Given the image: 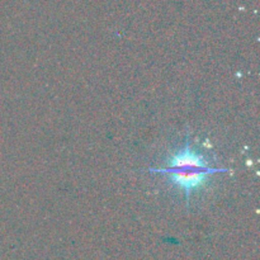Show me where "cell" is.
Segmentation results:
<instances>
[{"mask_svg": "<svg viewBox=\"0 0 260 260\" xmlns=\"http://www.w3.org/2000/svg\"><path fill=\"white\" fill-rule=\"evenodd\" d=\"M228 170L211 167L203 155L190 149L189 140H187L184 147L179 152L173 155L167 167L150 168L149 173L164 174L170 178V183L180 188L185 193L187 202H189L193 190L198 189L210 175L216 173H226Z\"/></svg>", "mask_w": 260, "mask_h": 260, "instance_id": "1", "label": "cell"}]
</instances>
